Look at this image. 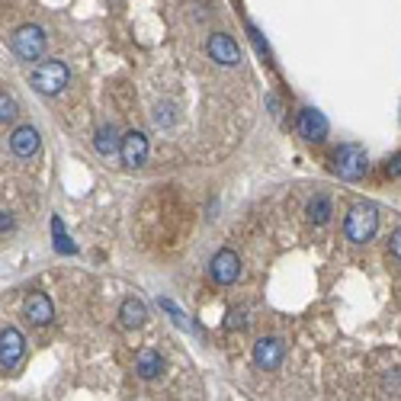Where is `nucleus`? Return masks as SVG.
I'll list each match as a JSON object with an SVG mask.
<instances>
[{
  "instance_id": "nucleus-1",
  "label": "nucleus",
  "mask_w": 401,
  "mask_h": 401,
  "mask_svg": "<svg viewBox=\"0 0 401 401\" xmlns=\"http://www.w3.org/2000/svg\"><path fill=\"white\" fill-rule=\"evenodd\" d=\"M376 228H379V209H376L373 203L353 205L344 218V234L353 244H366L376 234Z\"/></svg>"
},
{
  "instance_id": "nucleus-2",
  "label": "nucleus",
  "mask_w": 401,
  "mask_h": 401,
  "mask_svg": "<svg viewBox=\"0 0 401 401\" xmlns=\"http://www.w3.org/2000/svg\"><path fill=\"white\" fill-rule=\"evenodd\" d=\"M68 65L65 61H58V58H52V61H42V65H36V71H32V87H36L42 96H55L61 94L68 87Z\"/></svg>"
},
{
  "instance_id": "nucleus-3",
  "label": "nucleus",
  "mask_w": 401,
  "mask_h": 401,
  "mask_svg": "<svg viewBox=\"0 0 401 401\" xmlns=\"http://www.w3.org/2000/svg\"><path fill=\"white\" fill-rule=\"evenodd\" d=\"M369 167V161H366V151L360 145H344V148L334 154V174L340 180H360Z\"/></svg>"
},
{
  "instance_id": "nucleus-4",
  "label": "nucleus",
  "mask_w": 401,
  "mask_h": 401,
  "mask_svg": "<svg viewBox=\"0 0 401 401\" xmlns=\"http://www.w3.org/2000/svg\"><path fill=\"white\" fill-rule=\"evenodd\" d=\"M13 52H17L23 61H36V58L45 52V32L39 26H19L17 36H13Z\"/></svg>"
},
{
  "instance_id": "nucleus-5",
  "label": "nucleus",
  "mask_w": 401,
  "mask_h": 401,
  "mask_svg": "<svg viewBox=\"0 0 401 401\" xmlns=\"http://www.w3.org/2000/svg\"><path fill=\"white\" fill-rule=\"evenodd\" d=\"M209 58L222 68H234V65H241V48H238V42L232 36L215 32V36H209Z\"/></svg>"
},
{
  "instance_id": "nucleus-6",
  "label": "nucleus",
  "mask_w": 401,
  "mask_h": 401,
  "mask_svg": "<svg viewBox=\"0 0 401 401\" xmlns=\"http://www.w3.org/2000/svg\"><path fill=\"white\" fill-rule=\"evenodd\" d=\"M23 350H26V340L17 327H3L0 334V369H17L19 360H23Z\"/></svg>"
},
{
  "instance_id": "nucleus-7",
  "label": "nucleus",
  "mask_w": 401,
  "mask_h": 401,
  "mask_svg": "<svg viewBox=\"0 0 401 401\" xmlns=\"http://www.w3.org/2000/svg\"><path fill=\"white\" fill-rule=\"evenodd\" d=\"M215 282H222V286H232V282L241 280V260H238V254L234 251H218L212 257V267H209Z\"/></svg>"
},
{
  "instance_id": "nucleus-8",
  "label": "nucleus",
  "mask_w": 401,
  "mask_h": 401,
  "mask_svg": "<svg viewBox=\"0 0 401 401\" xmlns=\"http://www.w3.org/2000/svg\"><path fill=\"white\" fill-rule=\"evenodd\" d=\"M282 356H286V344L280 337H260L254 344V363L260 369H276L282 363Z\"/></svg>"
},
{
  "instance_id": "nucleus-9",
  "label": "nucleus",
  "mask_w": 401,
  "mask_h": 401,
  "mask_svg": "<svg viewBox=\"0 0 401 401\" xmlns=\"http://www.w3.org/2000/svg\"><path fill=\"white\" fill-rule=\"evenodd\" d=\"M119 158L125 167H141L145 161H148V138L141 135V132H129V135H122V148H119Z\"/></svg>"
},
{
  "instance_id": "nucleus-10",
  "label": "nucleus",
  "mask_w": 401,
  "mask_h": 401,
  "mask_svg": "<svg viewBox=\"0 0 401 401\" xmlns=\"http://www.w3.org/2000/svg\"><path fill=\"white\" fill-rule=\"evenodd\" d=\"M299 132H302V138H308V141H325V135H327L325 112H318L315 106L302 110L299 112Z\"/></svg>"
},
{
  "instance_id": "nucleus-11",
  "label": "nucleus",
  "mask_w": 401,
  "mask_h": 401,
  "mask_svg": "<svg viewBox=\"0 0 401 401\" xmlns=\"http://www.w3.org/2000/svg\"><path fill=\"white\" fill-rule=\"evenodd\" d=\"M26 318L39 327L48 325V321L55 318V305H52V299H48L45 292H32L26 299Z\"/></svg>"
},
{
  "instance_id": "nucleus-12",
  "label": "nucleus",
  "mask_w": 401,
  "mask_h": 401,
  "mask_svg": "<svg viewBox=\"0 0 401 401\" xmlns=\"http://www.w3.org/2000/svg\"><path fill=\"white\" fill-rule=\"evenodd\" d=\"M10 148L17 158H32L39 151V132L32 125H19L13 135H10Z\"/></svg>"
},
{
  "instance_id": "nucleus-13",
  "label": "nucleus",
  "mask_w": 401,
  "mask_h": 401,
  "mask_svg": "<svg viewBox=\"0 0 401 401\" xmlns=\"http://www.w3.org/2000/svg\"><path fill=\"white\" fill-rule=\"evenodd\" d=\"M119 321H122V327H141L145 321H148V308H145V302L125 299L119 305Z\"/></svg>"
},
{
  "instance_id": "nucleus-14",
  "label": "nucleus",
  "mask_w": 401,
  "mask_h": 401,
  "mask_svg": "<svg viewBox=\"0 0 401 401\" xmlns=\"http://www.w3.org/2000/svg\"><path fill=\"white\" fill-rule=\"evenodd\" d=\"M161 369H164V360H161L158 350H141L138 360H135V373L141 376V379H158Z\"/></svg>"
},
{
  "instance_id": "nucleus-15",
  "label": "nucleus",
  "mask_w": 401,
  "mask_h": 401,
  "mask_svg": "<svg viewBox=\"0 0 401 401\" xmlns=\"http://www.w3.org/2000/svg\"><path fill=\"white\" fill-rule=\"evenodd\" d=\"M94 145H96V151H100L103 158H110V154H116V151L122 148V138L116 135V129H112V125H100V129H96V135H94Z\"/></svg>"
},
{
  "instance_id": "nucleus-16",
  "label": "nucleus",
  "mask_w": 401,
  "mask_h": 401,
  "mask_svg": "<svg viewBox=\"0 0 401 401\" xmlns=\"http://www.w3.org/2000/svg\"><path fill=\"white\" fill-rule=\"evenodd\" d=\"M305 215H308V222H311V225H325L327 218H331V199H327V196H315L311 203H308Z\"/></svg>"
},
{
  "instance_id": "nucleus-17",
  "label": "nucleus",
  "mask_w": 401,
  "mask_h": 401,
  "mask_svg": "<svg viewBox=\"0 0 401 401\" xmlns=\"http://www.w3.org/2000/svg\"><path fill=\"white\" fill-rule=\"evenodd\" d=\"M52 234H55V251L58 254H77V244L65 234V222H61L58 215L52 218Z\"/></svg>"
},
{
  "instance_id": "nucleus-18",
  "label": "nucleus",
  "mask_w": 401,
  "mask_h": 401,
  "mask_svg": "<svg viewBox=\"0 0 401 401\" xmlns=\"http://www.w3.org/2000/svg\"><path fill=\"white\" fill-rule=\"evenodd\" d=\"M158 305L164 308V311H167L170 321H174L177 327H183V331H196V325H193V321H189V318L183 315V311H180L177 302H174V299H158Z\"/></svg>"
},
{
  "instance_id": "nucleus-19",
  "label": "nucleus",
  "mask_w": 401,
  "mask_h": 401,
  "mask_svg": "<svg viewBox=\"0 0 401 401\" xmlns=\"http://www.w3.org/2000/svg\"><path fill=\"white\" fill-rule=\"evenodd\" d=\"M174 119H177V116H174V106H170V103H161L158 110H154V122H158V125H170Z\"/></svg>"
},
{
  "instance_id": "nucleus-20",
  "label": "nucleus",
  "mask_w": 401,
  "mask_h": 401,
  "mask_svg": "<svg viewBox=\"0 0 401 401\" xmlns=\"http://www.w3.org/2000/svg\"><path fill=\"white\" fill-rule=\"evenodd\" d=\"M13 116H17V100H13V96H0V119L3 122H10L13 119Z\"/></svg>"
},
{
  "instance_id": "nucleus-21",
  "label": "nucleus",
  "mask_w": 401,
  "mask_h": 401,
  "mask_svg": "<svg viewBox=\"0 0 401 401\" xmlns=\"http://www.w3.org/2000/svg\"><path fill=\"white\" fill-rule=\"evenodd\" d=\"M247 32H251V39H254V45H257V52H260V55H270V48H267V39L260 36V29L247 26Z\"/></svg>"
},
{
  "instance_id": "nucleus-22",
  "label": "nucleus",
  "mask_w": 401,
  "mask_h": 401,
  "mask_svg": "<svg viewBox=\"0 0 401 401\" xmlns=\"http://www.w3.org/2000/svg\"><path fill=\"white\" fill-rule=\"evenodd\" d=\"M385 174H389V177H401V151L389 158V164H385Z\"/></svg>"
},
{
  "instance_id": "nucleus-23",
  "label": "nucleus",
  "mask_w": 401,
  "mask_h": 401,
  "mask_svg": "<svg viewBox=\"0 0 401 401\" xmlns=\"http://www.w3.org/2000/svg\"><path fill=\"white\" fill-rule=\"evenodd\" d=\"M225 327H228V331L244 327V311H232V315H228V321H225Z\"/></svg>"
},
{
  "instance_id": "nucleus-24",
  "label": "nucleus",
  "mask_w": 401,
  "mask_h": 401,
  "mask_svg": "<svg viewBox=\"0 0 401 401\" xmlns=\"http://www.w3.org/2000/svg\"><path fill=\"white\" fill-rule=\"evenodd\" d=\"M389 241H392V254H395V257H398V260H401V228H395Z\"/></svg>"
},
{
  "instance_id": "nucleus-25",
  "label": "nucleus",
  "mask_w": 401,
  "mask_h": 401,
  "mask_svg": "<svg viewBox=\"0 0 401 401\" xmlns=\"http://www.w3.org/2000/svg\"><path fill=\"white\" fill-rule=\"evenodd\" d=\"M10 228H13V215H10V212H7V209H3V212H0V232L7 234V232H10Z\"/></svg>"
}]
</instances>
